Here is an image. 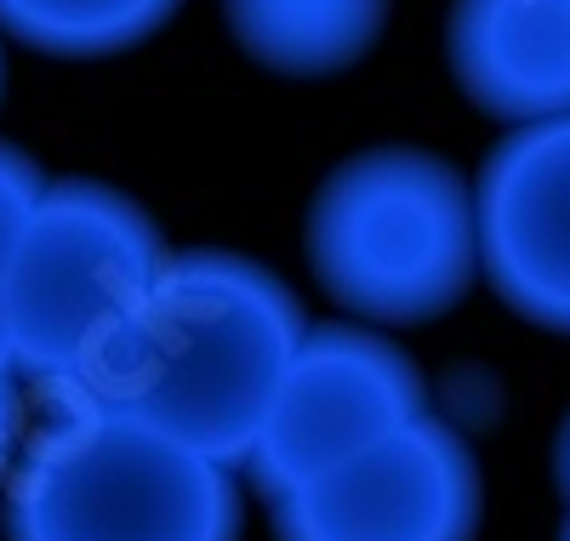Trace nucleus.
I'll return each mask as SVG.
<instances>
[{"instance_id":"423d86ee","label":"nucleus","mask_w":570,"mask_h":541,"mask_svg":"<svg viewBox=\"0 0 570 541\" xmlns=\"http://www.w3.org/2000/svg\"><path fill=\"white\" fill-rule=\"evenodd\" d=\"M268 519L274 541H473L485 479L468 433L428 411L376 451L274 496Z\"/></svg>"},{"instance_id":"2eb2a0df","label":"nucleus","mask_w":570,"mask_h":541,"mask_svg":"<svg viewBox=\"0 0 570 541\" xmlns=\"http://www.w3.org/2000/svg\"><path fill=\"white\" fill-rule=\"evenodd\" d=\"M0 97H7V58H0Z\"/></svg>"},{"instance_id":"ddd939ff","label":"nucleus","mask_w":570,"mask_h":541,"mask_svg":"<svg viewBox=\"0 0 570 541\" xmlns=\"http://www.w3.org/2000/svg\"><path fill=\"white\" fill-rule=\"evenodd\" d=\"M553 484H559V496L570 502V411H564L559 439H553Z\"/></svg>"},{"instance_id":"9d476101","label":"nucleus","mask_w":570,"mask_h":541,"mask_svg":"<svg viewBox=\"0 0 570 541\" xmlns=\"http://www.w3.org/2000/svg\"><path fill=\"white\" fill-rule=\"evenodd\" d=\"M183 0H0V35L46 58H115L171 23Z\"/></svg>"},{"instance_id":"39448f33","label":"nucleus","mask_w":570,"mask_h":541,"mask_svg":"<svg viewBox=\"0 0 570 541\" xmlns=\"http://www.w3.org/2000/svg\"><path fill=\"white\" fill-rule=\"evenodd\" d=\"M428 416V376L389 331L308 325L246 462L263 502L343 468Z\"/></svg>"},{"instance_id":"1a4fd4ad","label":"nucleus","mask_w":570,"mask_h":541,"mask_svg":"<svg viewBox=\"0 0 570 541\" xmlns=\"http://www.w3.org/2000/svg\"><path fill=\"white\" fill-rule=\"evenodd\" d=\"M394 0H228V35L274 75L320 80L354 69L389 29Z\"/></svg>"},{"instance_id":"20e7f679","label":"nucleus","mask_w":570,"mask_h":541,"mask_svg":"<svg viewBox=\"0 0 570 541\" xmlns=\"http://www.w3.org/2000/svg\"><path fill=\"white\" fill-rule=\"evenodd\" d=\"M166 268V245L137 200L98 177H52L7 257L12 371L46 393L80 387L131 325Z\"/></svg>"},{"instance_id":"6e6552de","label":"nucleus","mask_w":570,"mask_h":541,"mask_svg":"<svg viewBox=\"0 0 570 541\" xmlns=\"http://www.w3.org/2000/svg\"><path fill=\"white\" fill-rule=\"evenodd\" d=\"M445 58L497 126L570 120V0H451Z\"/></svg>"},{"instance_id":"4468645a","label":"nucleus","mask_w":570,"mask_h":541,"mask_svg":"<svg viewBox=\"0 0 570 541\" xmlns=\"http://www.w3.org/2000/svg\"><path fill=\"white\" fill-rule=\"evenodd\" d=\"M7 274V268H0ZM0 371H12V336H7V291H0Z\"/></svg>"},{"instance_id":"7ed1b4c3","label":"nucleus","mask_w":570,"mask_h":541,"mask_svg":"<svg viewBox=\"0 0 570 541\" xmlns=\"http://www.w3.org/2000/svg\"><path fill=\"white\" fill-rule=\"evenodd\" d=\"M303 252L354 325H434L480 279L473 183L428 149L348 155L314 194Z\"/></svg>"},{"instance_id":"0eeeda50","label":"nucleus","mask_w":570,"mask_h":541,"mask_svg":"<svg viewBox=\"0 0 570 541\" xmlns=\"http://www.w3.org/2000/svg\"><path fill=\"white\" fill-rule=\"evenodd\" d=\"M480 279L542 331H570V120L502 131L473 177Z\"/></svg>"},{"instance_id":"f8f14e48","label":"nucleus","mask_w":570,"mask_h":541,"mask_svg":"<svg viewBox=\"0 0 570 541\" xmlns=\"http://www.w3.org/2000/svg\"><path fill=\"white\" fill-rule=\"evenodd\" d=\"M18 445H23V393H18V371H0V484L18 462Z\"/></svg>"},{"instance_id":"f257e3e1","label":"nucleus","mask_w":570,"mask_h":541,"mask_svg":"<svg viewBox=\"0 0 570 541\" xmlns=\"http://www.w3.org/2000/svg\"><path fill=\"white\" fill-rule=\"evenodd\" d=\"M303 336L308 314L274 268L234 252H183L166 257L155 291L80 393L240 473Z\"/></svg>"},{"instance_id":"f03ea898","label":"nucleus","mask_w":570,"mask_h":541,"mask_svg":"<svg viewBox=\"0 0 570 541\" xmlns=\"http://www.w3.org/2000/svg\"><path fill=\"white\" fill-rule=\"evenodd\" d=\"M234 468L137 422L98 393H46L0 484L7 541H240Z\"/></svg>"},{"instance_id":"dca6fc26","label":"nucleus","mask_w":570,"mask_h":541,"mask_svg":"<svg viewBox=\"0 0 570 541\" xmlns=\"http://www.w3.org/2000/svg\"><path fill=\"white\" fill-rule=\"evenodd\" d=\"M559 541H570V519H564V530H559Z\"/></svg>"},{"instance_id":"9b49d317","label":"nucleus","mask_w":570,"mask_h":541,"mask_svg":"<svg viewBox=\"0 0 570 541\" xmlns=\"http://www.w3.org/2000/svg\"><path fill=\"white\" fill-rule=\"evenodd\" d=\"M40 188H46L40 166L23 149H12V142H0V268H7L12 245H18V234H23L35 200H40Z\"/></svg>"}]
</instances>
